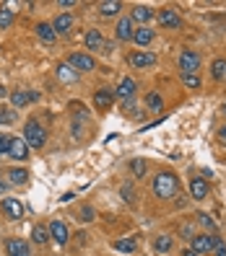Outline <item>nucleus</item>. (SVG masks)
Masks as SVG:
<instances>
[{
	"label": "nucleus",
	"instance_id": "1",
	"mask_svg": "<svg viewBox=\"0 0 226 256\" xmlns=\"http://www.w3.org/2000/svg\"><path fill=\"white\" fill-rule=\"evenodd\" d=\"M177 176L174 173H166V171H161L159 176L153 179V194L159 197V200H169V197H174L177 194Z\"/></svg>",
	"mask_w": 226,
	"mask_h": 256
},
{
	"label": "nucleus",
	"instance_id": "2",
	"mask_svg": "<svg viewBox=\"0 0 226 256\" xmlns=\"http://www.w3.org/2000/svg\"><path fill=\"white\" fill-rule=\"evenodd\" d=\"M24 140L26 145L34 148V150H42L44 143H47V132H44V127L37 122V119H29L26 127H24Z\"/></svg>",
	"mask_w": 226,
	"mask_h": 256
},
{
	"label": "nucleus",
	"instance_id": "3",
	"mask_svg": "<svg viewBox=\"0 0 226 256\" xmlns=\"http://www.w3.org/2000/svg\"><path fill=\"white\" fill-rule=\"evenodd\" d=\"M179 67H182L185 75H195L198 67H200V57H198V52L185 50L182 54H179Z\"/></svg>",
	"mask_w": 226,
	"mask_h": 256
},
{
	"label": "nucleus",
	"instance_id": "4",
	"mask_svg": "<svg viewBox=\"0 0 226 256\" xmlns=\"http://www.w3.org/2000/svg\"><path fill=\"white\" fill-rule=\"evenodd\" d=\"M0 209H3L5 217H10V220H21V217H24V205H21L18 200H13V197H5V200L0 202Z\"/></svg>",
	"mask_w": 226,
	"mask_h": 256
},
{
	"label": "nucleus",
	"instance_id": "5",
	"mask_svg": "<svg viewBox=\"0 0 226 256\" xmlns=\"http://www.w3.org/2000/svg\"><path fill=\"white\" fill-rule=\"evenodd\" d=\"M8 155L13 160H26L29 158V145L24 137H10V148H8Z\"/></svg>",
	"mask_w": 226,
	"mask_h": 256
},
{
	"label": "nucleus",
	"instance_id": "6",
	"mask_svg": "<svg viewBox=\"0 0 226 256\" xmlns=\"http://www.w3.org/2000/svg\"><path fill=\"white\" fill-rule=\"evenodd\" d=\"M159 23L166 26V29H179V26H182V18L177 16V10L164 8V10H159Z\"/></svg>",
	"mask_w": 226,
	"mask_h": 256
},
{
	"label": "nucleus",
	"instance_id": "7",
	"mask_svg": "<svg viewBox=\"0 0 226 256\" xmlns=\"http://www.w3.org/2000/svg\"><path fill=\"white\" fill-rule=\"evenodd\" d=\"M5 251H8V256H31L26 241H21V238H8Z\"/></svg>",
	"mask_w": 226,
	"mask_h": 256
},
{
	"label": "nucleus",
	"instance_id": "8",
	"mask_svg": "<svg viewBox=\"0 0 226 256\" xmlns=\"http://www.w3.org/2000/svg\"><path fill=\"white\" fill-rule=\"evenodd\" d=\"M71 65L73 67H78L83 73H88V70H94V57L91 54H86V52H75V54H71Z\"/></svg>",
	"mask_w": 226,
	"mask_h": 256
},
{
	"label": "nucleus",
	"instance_id": "9",
	"mask_svg": "<svg viewBox=\"0 0 226 256\" xmlns=\"http://www.w3.org/2000/svg\"><path fill=\"white\" fill-rule=\"evenodd\" d=\"M115 93H117L122 101H133V96H135V80H133V78H122Z\"/></svg>",
	"mask_w": 226,
	"mask_h": 256
},
{
	"label": "nucleus",
	"instance_id": "10",
	"mask_svg": "<svg viewBox=\"0 0 226 256\" xmlns=\"http://www.w3.org/2000/svg\"><path fill=\"white\" fill-rule=\"evenodd\" d=\"M193 251H198V254H211V251H213V236H206V233L195 236V238H193Z\"/></svg>",
	"mask_w": 226,
	"mask_h": 256
},
{
	"label": "nucleus",
	"instance_id": "11",
	"mask_svg": "<svg viewBox=\"0 0 226 256\" xmlns=\"http://www.w3.org/2000/svg\"><path fill=\"white\" fill-rule=\"evenodd\" d=\"M94 101H96L99 109H109L112 101H115V93H112L109 88H99V91L94 93Z\"/></svg>",
	"mask_w": 226,
	"mask_h": 256
},
{
	"label": "nucleus",
	"instance_id": "12",
	"mask_svg": "<svg viewBox=\"0 0 226 256\" xmlns=\"http://www.w3.org/2000/svg\"><path fill=\"white\" fill-rule=\"evenodd\" d=\"M190 192H193L195 200H206V197H208V184H206V179L195 176L193 181H190Z\"/></svg>",
	"mask_w": 226,
	"mask_h": 256
},
{
	"label": "nucleus",
	"instance_id": "13",
	"mask_svg": "<svg viewBox=\"0 0 226 256\" xmlns=\"http://www.w3.org/2000/svg\"><path fill=\"white\" fill-rule=\"evenodd\" d=\"M50 236L55 238L63 246V243H68V228H65V223H60V220H55V223L50 225Z\"/></svg>",
	"mask_w": 226,
	"mask_h": 256
},
{
	"label": "nucleus",
	"instance_id": "14",
	"mask_svg": "<svg viewBox=\"0 0 226 256\" xmlns=\"http://www.w3.org/2000/svg\"><path fill=\"white\" fill-rule=\"evenodd\" d=\"M130 62H133L135 67H149V65L156 62V57H153L151 52H133V54H130Z\"/></svg>",
	"mask_w": 226,
	"mask_h": 256
},
{
	"label": "nucleus",
	"instance_id": "15",
	"mask_svg": "<svg viewBox=\"0 0 226 256\" xmlns=\"http://www.w3.org/2000/svg\"><path fill=\"white\" fill-rule=\"evenodd\" d=\"M151 39H153V31H151L149 26H141V29H135V31H133V42L138 44V47L151 44Z\"/></svg>",
	"mask_w": 226,
	"mask_h": 256
},
{
	"label": "nucleus",
	"instance_id": "16",
	"mask_svg": "<svg viewBox=\"0 0 226 256\" xmlns=\"http://www.w3.org/2000/svg\"><path fill=\"white\" fill-rule=\"evenodd\" d=\"M71 26H73V18H71V13H60L58 18H55V23H52L55 34H65V31H71Z\"/></svg>",
	"mask_w": 226,
	"mask_h": 256
},
{
	"label": "nucleus",
	"instance_id": "17",
	"mask_svg": "<svg viewBox=\"0 0 226 256\" xmlns=\"http://www.w3.org/2000/svg\"><path fill=\"white\" fill-rule=\"evenodd\" d=\"M117 39H122V42L133 39V21L130 18H120L117 21Z\"/></svg>",
	"mask_w": 226,
	"mask_h": 256
},
{
	"label": "nucleus",
	"instance_id": "18",
	"mask_svg": "<svg viewBox=\"0 0 226 256\" xmlns=\"http://www.w3.org/2000/svg\"><path fill=\"white\" fill-rule=\"evenodd\" d=\"M133 18H135V21H141L143 26H146V23H149V21L153 18V10H151L149 5H138V8H133Z\"/></svg>",
	"mask_w": 226,
	"mask_h": 256
},
{
	"label": "nucleus",
	"instance_id": "19",
	"mask_svg": "<svg viewBox=\"0 0 226 256\" xmlns=\"http://www.w3.org/2000/svg\"><path fill=\"white\" fill-rule=\"evenodd\" d=\"M37 34H39V39H42V42H47V44H52V42H55V37H58L50 23H39V26H37Z\"/></svg>",
	"mask_w": 226,
	"mask_h": 256
},
{
	"label": "nucleus",
	"instance_id": "20",
	"mask_svg": "<svg viewBox=\"0 0 226 256\" xmlns=\"http://www.w3.org/2000/svg\"><path fill=\"white\" fill-rule=\"evenodd\" d=\"M8 181H10V184H26V181H29V171H24V168H10V171H8Z\"/></svg>",
	"mask_w": 226,
	"mask_h": 256
},
{
	"label": "nucleus",
	"instance_id": "21",
	"mask_svg": "<svg viewBox=\"0 0 226 256\" xmlns=\"http://www.w3.org/2000/svg\"><path fill=\"white\" fill-rule=\"evenodd\" d=\"M86 47H88V50H99V47H104V39H101V34L96 29L86 34Z\"/></svg>",
	"mask_w": 226,
	"mask_h": 256
},
{
	"label": "nucleus",
	"instance_id": "22",
	"mask_svg": "<svg viewBox=\"0 0 226 256\" xmlns=\"http://www.w3.org/2000/svg\"><path fill=\"white\" fill-rule=\"evenodd\" d=\"M213 80H226V60H213Z\"/></svg>",
	"mask_w": 226,
	"mask_h": 256
},
{
	"label": "nucleus",
	"instance_id": "23",
	"mask_svg": "<svg viewBox=\"0 0 226 256\" xmlns=\"http://www.w3.org/2000/svg\"><path fill=\"white\" fill-rule=\"evenodd\" d=\"M31 238L37 241V243H47V241H50V230L42 228V225H34V228H31Z\"/></svg>",
	"mask_w": 226,
	"mask_h": 256
},
{
	"label": "nucleus",
	"instance_id": "24",
	"mask_svg": "<svg viewBox=\"0 0 226 256\" xmlns=\"http://www.w3.org/2000/svg\"><path fill=\"white\" fill-rule=\"evenodd\" d=\"M120 8H122V5L117 3V0H109V3H101V5H99V13H101V16H115Z\"/></svg>",
	"mask_w": 226,
	"mask_h": 256
},
{
	"label": "nucleus",
	"instance_id": "25",
	"mask_svg": "<svg viewBox=\"0 0 226 256\" xmlns=\"http://www.w3.org/2000/svg\"><path fill=\"white\" fill-rule=\"evenodd\" d=\"M58 75H60V80H68V83L78 80V75H75V73H73V70L68 67V65H60V67H58Z\"/></svg>",
	"mask_w": 226,
	"mask_h": 256
},
{
	"label": "nucleus",
	"instance_id": "26",
	"mask_svg": "<svg viewBox=\"0 0 226 256\" xmlns=\"http://www.w3.org/2000/svg\"><path fill=\"white\" fill-rule=\"evenodd\" d=\"M10 23H13V10L0 8V29H8Z\"/></svg>",
	"mask_w": 226,
	"mask_h": 256
},
{
	"label": "nucleus",
	"instance_id": "27",
	"mask_svg": "<svg viewBox=\"0 0 226 256\" xmlns=\"http://www.w3.org/2000/svg\"><path fill=\"white\" fill-rule=\"evenodd\" d=\"M153 246H156V251H159V254H166L169 249H172V238L159 236V238H156V243H153Z\"/></svg>",
	"mask_w": 226,
	"mask_h": 256
},
{
	"label": "nucleus",
	"instance_id": "28",
	"mask_svg": "<svg viewBox=\"0 0 226 256\" xmlns=\"http://www.w3.org/2000/svg\"><path fill=\"white\" fill-rule=\"evenodd\" d=\"M10 101H13V106H26V103H29V93L16 91L13 96H10Z\"/></svg>",
	"mask_w": 226,
	"mask_h": 256
},
{
	"label": "nucleus",
	"instance_id": "29",
	"mask_svg": "<svg viewBox=\"0 0 226 256\" xmlns=\"http://www.w3.org/2000/svg\"><path fill=\"white\" fill-rule=\"evenodd\" d=\"M13 122H16L13 109H0V124H13Z\"/></svg>",
	"mask_w": 226,
	"mask_h": 256
},
{
	"label": "nucleus",
	"instance_id": "30",
	"mask_svg": "<svg viewBox=\"0 0 226 256\" xmlns=\"http://www.w3.org/2000/svg\"><path fill=\"white\" fill-rule=\"evenodd\" d=\"M182 83H185L187 88H200V78H198V75H185V73H182Z\"/></svg>",
	"mask_w": 226,
	"mask_h": 256
},
{
	"label": "nucleus",
	"instance_id": "31",
	"mask_svg": "<svg viewBox=\"0 0 226 256\" xmlns=\"http://www.w3.org/2000/svg\"><path fill=\"white\" fill-rule=\"evenodd\" d=\"M213 251H216V256H226V243L219 236H213Z\"/></svg>",
	"mask_w": 226,
	"mask_h": 256
},
{
	"label": "nucleus",
	"instance_id": "32",
	"mask_svg": "<svg viewBox=\"0 0 226 256\" xmlns=\"http://www.w3.org/2000/svg\"><path fill=\"white\" fill-rule=\"evenodd\" d=\"M115 249H117V251H128V254H130V251H135V241H117V243H115Z\"/></svg>",
	"mask_w": 226,
	"mask_h": 256
},
{
	"label": "nucleus",
	"instance_id": "33",
	"mask_svg": "<svg viewBox=\"0 0 226 256\" xmlns=\"http://www.w3.org/2000/svg\"><path fill=\"white\" fill-rule=\"evenodd\" d=\"M149 106H151V109H161V106H164V101H161L159 93H149Z\"/></svg>",
	"mask_w": 226,
	"mask_h": 256
},
{
	"label": "nucleus",
	"instance_id": "34",
	"mask_svg": "<svg viewBox=\"0 0 226 256\" xmlns=\"http://www.w3.org/2000/svg\"><path fill=\"white\" fill-rule=\"evenodd\" d=\"M130 168H133L135 176H143V173H146V163H143V160H133V163H130Z\"/></svg>",
	"mask_w": 226,
	"mask_h": 256
},
{
	"label": "nucleus",
	"instance_id": "35",
	"mask_svg": "<svg viewBox=\"0 0 226 256\" xmlns=\"http://www.w3.org/2000/svg\"><path fill=\"white\" fill-rule=\"evenodd\" d=\"M8 148H10V137L0 135V155H8Z\"/></svg>",
	"mask_w": 226,
	"mask_h": 256
},
{
	"label": "nucleus",
	"instance_id": "36",
	"mask_svg": "<svg viewBox=\"0 0 226 256\" xmlns=\"http://www.w3.org/2000/svg\"><path fill=\"white\" fill-rule=\"evenodd\" d=\"M120 194H122V200H128V202H133V200H135V197H133V186H122Z\"/></svg>",
	"mask_w": 226,
	"mask_h": 256
},
{
	"label": "nucleus",
	"instance_id": "37",
	"mask_svg": "<svg viewBox=\"0 0 226 256\" xmlns=\"http://www.w3.org/2000/svg\"><path fill=\"white\" fill-rule=\"evenodd\" d=\"M81 220H94V209L91 207H83L81 209Z\"/></svg>",
	"mask_w": 226,
	"mask_h": 256
},
{
	"label": "nucleus",
	"instance_id": "38",
	"mask_svg": "<svg viewBox=\"0 0 226 256\" xmlns=\"http://www.w3.org/2000/svg\"><path fill=\"white\" fill-rule=\"evenodd\" d=\"M198 220H200V223L206 225V228H213V220H211V217H208L206 212H200V215H198Z\"/></svg>",
	"mask_w": 226,
	"mask_h": 256
},
{
	"label": "nucleus",
	"instance_id": "39",
	"mask_svg": "<svg viewBox=\"0 0 226 256\" xmlns=\"http://www.w3.org/2000/svg\"><path fill=\"white\" fill-rule=\"evenodd\" d=\"M219 140H221V143H226V124L219 130Z\"/></svg>",
	"mask_w": 226,
	"mask_h": 256
},
{
	"label": "nucleus",
	"instance_id": "40",
	"mask_svg": "<svg viewBox=\"0 0 226 256\" xmlns=\"http://www.w3.org/2000/svg\"><path fill=\"white\" fill-rule=\"evenodd\" d=\"M182 256H200V254H198V251H193V249H185V251H182Z\"/></svg>",
	"mask_w": 226,
	"mask_h": 256
},
{
	"label": "nucleus",
	"instance_id": "41",
	"mask_svg": "<svg viewBox=\"0 0 226 256\" xmlns=\"http://www.w3.org/2000/svg\"><path fill=\"white\" fill-rule=\"evenodd\" d=\"M3 96H5V88H3V86H0V99H3Z\"/></svg>",
	"mask_w": 226,
	"mask_h": 256
},
{
	"label": "nucleus",
	"instance_id": "42",
	"mask_svg": "<svg viewBox=\"0 0 226 256\" xmlns=\"http://www.w3.org/2000/svg\"><path fill=\"white\" fill-rule=\"evenodd\" d=\"M0 192H5V181H0Z\"/></svg>",
	"mask_w": 226,
	"mask_h": 256
},
{
	"label": "nucleus",
	"instance_id": "43",
	"mask_svg": "<svg viewBox=\"0 0 226 256\" xmlns=\"http://www.w3.org/2000/svg\"><path fill=\"white\" fill-rule=\"evenodd\" d=\"M224 114H226V103H224Z\"/></svg>",
	"mask_w": 226,
	"mask_h": 256
}]
</instances>
